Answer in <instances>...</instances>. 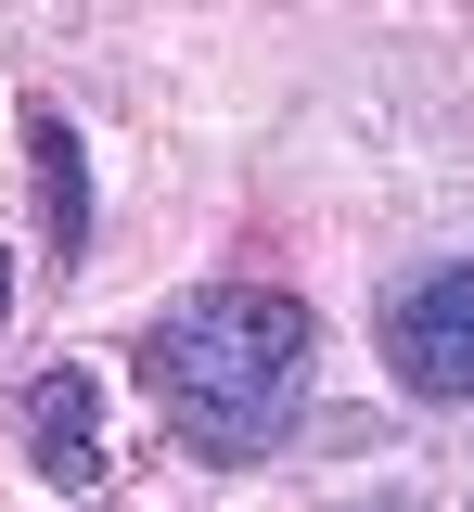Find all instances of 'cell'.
Listing matches in <instances>:
<instances>
[{"label":"cell","mask_w":474,"mask_h":512,"mask_svg":"<svg viewBox=\"0 0 474 512\" xmlns=\"http://www.w3.org/2000/svg\"><path fill=\"white\" fill-rule=\"evenodd\" d=\"M26 141H39V180H52V256H77V244H90V180H77V141H65V116H39Z\"/></svg>","instance_id":"cell-4"},{"label":"cell","mask_w":474,"mask_h":512,"mask_svg":"<svg viewBox=\"0 0 474 512\" xmlns=\"http://www.w3.org/2000/svg\"><path fill=\"white\" fill-rule=\"evenodd\" d=\"M13 436L39 448V474L52 487H103V423H90V372H39L26 397H13Z\"/></svg>","instance_id":"cell-3"},{"label":"cell","mask_w":474,"mask_h":512,"mask_svg":"<svg viewBox=\"0 0 474 512\" xmlns=\"http://www.w3.org/2000/svg\"><path fill=\"white\" fill-rule=\"evenodd\" d=\"M308 359H321V333H308V308L270 295V282H218V295L154 320V397H167V423H180L205 461L270 448L282 423H295V397H308Z\"/></svg>","instance_id":"cell-1"},{"label":"cell","mask_w":474,"mask_h":512,"mask_svg":"<svg viewBox=\"0 0 474 512\" xmlns=\"http://www.w3.org/2000/svg\"><path fill=\"white\" fill-rule=\"evenodd\" d=\"M372 512H398V500H372Z\"/></svg>","instance_id":"cell-6"},{"label":"cell","mask_w":474,"mask_h":512,"mask_svg":"<svg viewBox=\"0 0 474 512\" xmlns=\"http://www.w3.org/2000/svg\"><path fill=\"white\" fill-rule=\"evenodd\" d=\"M385 359H398V384L423 410H462L474 397V256L423 269L398 308H385Z\"/></svg>","instance_id":"cell-2"},{"label":"cell","mask_w":474,"mask_h":512,"mask_svg":"<svg viewBox=\"0 0 474 512\" xmlns=\"http://www.w3.org/2000/svg\"><path fill=\"white\" fill-rule=\"evenodd\" d=\"M0 320H13V256H0Z\"/></svg>","instance_id":"cell-5"}]
</instances>
